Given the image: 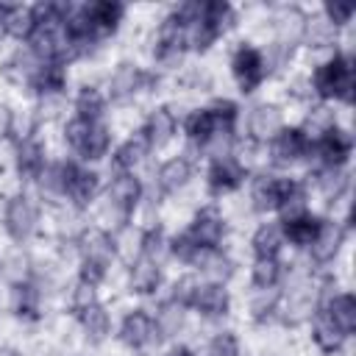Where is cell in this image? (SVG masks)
Instances as JSON below:
<instances>
[{"label": "cell", "instance_id": "obj_1", "mask_svg": "<svg viewBox=\"0 0 356 356\" xmlns=\"http://www.w3.org/2000/svg\"><path fill=\"white\" fill-rule=\"evenodd\" d=\"M314 92L325 100L339 97L345 103L353 100V64L348 56H334L331 61L320 64L314 72Z\"/></svg>", "mask_w": 356, "mask_h": 356}, {"label": "cell", "instance_id": "obj_2", "mask_svg": "<svg viewBox=\"0 0 356 356\" xmlns=\"http://www.w3.org/2000/svg\"><path fill=\"white\" fill-rule=\"evenodd\" d=\"M67 142L81 159H100L108 150V128L100 120L72 117L67 122Z\"/></svg>", "mask_w": 356, "mask_h": 356}, {"label": "cell", "instance_id": "obj_3", "mask_svg": "<svg viewBox=\"0 0 356 356\" xmlns=\"http://www.w3.org/2000/svg\"><path fill=\"white\" fill-rule=\"evenodd\" d=\"M189 47V31H186V22L172 11L161 28H159V36H156V58L161 64H178L184 50Z\"/></svg>", "mask_w": 356, "mask_h": 356}, {"label": "cell", "instance_id": "obj_4", "mask_svg": "<svg viewBox=\"0 0 356 356\" xmlns=\"http://www.w3.org/2000/svg\"><path fill=\"white\" fill-rule=\"evenodd\" d=\"M300 189L298 181L292 178H275V175H259L250 186V200L259 211H270V209H281L295 192Z\"/></svg>", "mask_w": 356, "mask_h": 356}, {"label": "cell", "instance_id": "obj_5", "mask_svg": "<svg viewBox=\"0 0 356 356\" xmlns=\"http://www.w3.org/2000/svg\"><path fill=\"white\" fill-rule=\"evenodd\" d=\"M309 156L317 159L320 170H339L348 161V156H350V136L337 131V128H328L325 134L312 139Z\"/></svg>", "mask_w": 356, "mask_h": 356}, {"label": "cell", "instance_id": "obj_6", "mask_svg": "<svg viewBox=\"0 0 356 356\" xmlns=\"http://www.w3.org/2000/svg\"><path fill=\"white\" fill-rule=\"evenodd\" d=\"M309 145H312V139L306 136V131H300V128H281L270 139V159L278 167H289V164L300 161L303 156H309Z\"/></svg>", "mask_w": 356, "mask_h": 356}, {"label": "cell", "instance_id": "obj_7", "mask_svg": "<svg viewBox=\"0 0 356 356\" xmlns=\"http://www.w3.org/2000/svg\"><path fill=\"white\" fill-rule=\"evenodd\" d=\"M6 231L11 234V239L22 242L28 239L33 231H36V222H39V211H36V203L28 197V195H14L8 203H6Z\"/></svg>", "mask_w": 356, "mask_h": 356}, {"label": "cell", "instance_id": "obj_8", "mask_svg": "<svg viewBox=\"0 0 356 356\" xmlns=\"http://www.w3.org/2000/svg\"><path fill=\"white\" fill-rule=\"evenodd\" d=\"M231 70H234V78H236L239 89L242 92H253L267 75V61L256 47L242 44L231 58Z\"/></svg>", "mask_w": 356, "mask_h": 356}, {"label": "cell", "instance_id": "obj_9", "mask_svg": "<svg viewBox=\"0 0 356 356\" xmlns=\"http://www.w3.org/2000/svg\"><path fill=\"white\" fill-rule=\"evenodd\" d=\"M64 197H70L78 206H86L97 195V175L75 161H64Z\"/></svg>", "mask_w": 356, "mask_h": 356}, {"label": "cell", "instance_id": "obj_10", "mask_svg": "<svg viewBox=\"0 0 356 356\" xmlns=\"http://www.w3.org/2000/svg\"><path fill=\"white\" fill-rule=\"evenodd\" d=\"M139 197H142L139 178L134 172H117L114 181H111V186H108V203H111V209L125 220L136 209Z\"/></svg>", "mask_w": 356, "mask_h": 356}, {"label": "cell", "instance_id": "obj_11", "mask_svg": "<svg viewBox=\"0 0 356 356\" xmlns=\"http://www.w3.org/2000/svg\"><path fill=\"white\" fill-rule=\"evenodd\" d=\"M186 231L200 248H217L222 234H225V222H222V217H220V211L214 206H206V209H200L195 214V220H192V225Z\"/></svg>", "mask_w": 356, "mask_h": 356}, {"label": "cell", "instance_id": "obj_12", "mask_svg": "<svg viewBox=\"0 0 356 356\" xmlns=\"http://www.w3.org/2000/svg\"><path fill=\"white\" fill-rule=\"evenodd\" d=\"M245 178V164L234 156H222V159H214L211 167H209V189L214 195H222V192H231L242 184Z\"/></svg>", "mask_w": 356, "mask_h": 356}, {"label": "cell", "instance_id": "obj_13", "mask_svg": "<svg viewBox=\"0 0 356 356\" xmlns=\"http://www.w3.org/2000/svg\"><path fill=\"white\" fill-rule=\"evenodd\" d=\"M120 337H122V342L131 345V348H145V345H150L159 334H156L153 317H150L145 309H134L131 314H125L122 328H120Z\"/></svg>", "mask_w": 356, "mask_h": 356}, {"label": "cell", "instance_id": "obj_14", "mask_svg": "<svg viewBox=\"0 0 356 356\" xmlns=\"http://www.w3.org/2000/svg\"><path fill=\"white\" fill-rule=\"evenodd\" d=\"M81 259L83 261H95V264H103L108 267L111 259H114V239L103 231V228H89L81 234Z\"/></svg>", "mask_w": 356, "mask_h": 356}, {"label": "cell", "instance_id": "obj_15", "mask_svg": "<svg viewBox=\"0 0 356 356\" xmlns=\"http://www.w3.org/2000/svg\"><path fill=\"white\" fill-rule=\"evenodd\" d=\"M147 81H150L147 72H142L136 64H120V67L114 70L111 81H108V95H111L114 100H125V97L136 95Z\"/></svg>", "mask_w": 356, "mask_h": 356}, {"label": "cell", "instance_id": "obj_16", "mask_svg": "<svg viewBox=\"0 0 356 356\" xmlns=\"http://www.w3.org/2000/svg\"><path fill=\"white\" fill-rule=\"evenodd\" d=\"M44 167H47V161H44L42 145L36 139H31V136L19 139V145H17V170H19V175L25 181H39Z\"/></svg>", "mask_w": 356, "mask_h": 356}, {"label": "cell", "instance_id": "obj_17", "mask_svg": "<svg viewBox=\"0 0 356 356\" xmlns=\"http://www.w3.org/2000/svg\"><path fill=\"white\" fill-rule=\"evenodd\" d=\"M139 134L145 136L147 147H164L172 139V134H175V117H172V111L170 108H156L147 117V122L142 125Z\"/></svg>", "mask_w": 356, "mask_h": 356}, {"label": "cell", "instance_id": "obj_18", "mask_svg": "<svg viewBox=\"0 0 356 356\" xmlns=\"http://www.w3.org/2000/svg\"><path fill=\"white\" fill-rule=\"evenodd\" d=\"M248 128H250V136L256 142H270L284 128L281 111L275 106H256L250 111V117H248Z\"/></svg>", "mask_w": 356, "mask_h": 356}, {"label": "cell", "instance_id": "obj_19", "mask_svg": "<svg viewBox=\"0 0 356 356\" xmlns=\"http://www.w3.org/2000/svg\"><path fill=\"white\" fill-rule=\"evenodd\" d=\"M0 28L17 39H28L36 28V8L33 6H14L0 8Z\"/></svg>", "mask_w": 356, "mask_h": 356}, {"label": "cell", "instance_id": "obj_20", "mask_svg": "<svg viewBox=\"0 0 356 356\" xmlns=\"http://www.w3.org/2000/svg\"><path fill=\"white\" fill-rule=\"evenodd\" d=\"M339 242H342V228H339L337 222L323 220L317 236H314L312 245H309L312 259H314V261H331V259L337 256V250H339Z\"/></svg>", "mask_w": 356, "mask_h": 356}, {"label": "cell", "instance_id": "obj_21", "mask_svg": "<svg viewBox=\"0 0 356 356\" xmlns=\"http://www.w3.org/2000/svg\"><path fill=\"white\" fill-rule=\"evenodd\" d=\"M192 309H197L200 314H209V317L225 314V312H228V292H225V286H222V284H214V281L200 284Z\"/></svg>", "mask_w": 356, "mask_h": 356}, {"label": "cell", "instance_id": "obj_22", "mask_svg": "<svg viewBox=\"0 0 356 356\" xmlns=\"http://www.w3.org/2000/svg\"><path fill=\"white\" fill-rule=\"evenodd\" d=\"M331 320H334V325L348 337L350 331H353V325H356V300H353V295H337V298H328V300H323V306H320Z\"/></svg>", "mask_w": 356, "mask_h": 356}, {"label": "cell", "instance_id": "obj_23", "mask_svg": "<svg viewBox=\"0 0 356 356\" xmlns=\"http://www.w3.org/2000/svg\"><path fill=\"white\" fill-rule=\"evenodd\" d=\"M320 222H323V220H317V217H312L309 211H303V214H298V217L284 220V222H281V231H284V239H289L292 245L306 248V245H312V239L317 236Z\"/></svg>", "mask_w": 356, "mask_h": 356}, {"label": "cell", "instance_id": "obj_24", "mask_svg": "<svg viewBox=\"0 0 356 356\" xmlns=\"http://www.w3.org/2000/svg\"><path fill=\"white\" fill-rule=\"evenodd\" d=\"M159 284H161V267L156 261L145 259V256H136V261L131 264V286H134V292L150 295V292L159 289Z\"/></svg>", "mask_w": 356, "mask_h": 356}, {"label": "cell", "instance_id": "obj_25", "mask_svg": "<svg viewBox=\"0 0 356 356\" xmlns=\"http://www.w3.org/2000/svg\"><path fill=\"white\" fill-rule=\"evenodd\" d=\"M189 175H192V164H189V159L175 156V159H170V161H164V164L159 167L156 181H159L161 192H178V189L189 181Z\"/></svg>", "mask_w": 356, "mask_h": 356}, {"label": "cell", "instance_id": "obj_26", "mask_svg": "<svg viewBox=\"0 0 356 356\" xmlns=\"http://www.w3.org/2000/svg\"><path fill=\"white\" fill-rule=\"evenodd\" d=\"M303 28H306V17L298 8H281L275 17V31H278V44L292 47L295 42L303 39Z\"/></svg>", "mask_w": 356, "mask_h": 356}, {"label": "cell", "instance_id": "obj_27", "mask_svg": "<svg viewBox=\"0 0 356 356\" xmlns=\"http://www.w3.org/2000/svg\"><path fill=\"white\" fill-rule=\"evenodd\" d=\"M284 242L286 239H284L281 222H264L253 234V253H256V259H275Z\"/></svg>", "mask_w": 356, "mask_h": 356}, {"label": "cell", "instance_id": "obj_28", "mask_svg": "<svg viewBox=\"0 0 356 356\" xmlns=\"http://www.w3.org/2000/svg\"><path fill=\"white\" fill-rule=\"evenodd\" d=\"M64 81H67L64 64H58V61H44V64L39 67V72L33 75L31 86H33L39 95L50 97V95H58V92L64 89Z\"/></svg>", "mask_w": 356, "mask_h": 356}, {"label": "cell", "instance_id": "obj_29", "mask_svg": "<svg viewBox=\"0 0 356 356\" xmlns=\"http://www.w3.org/2000/svg\"><path fill=\"white\" fill-rule=\"evenodd\" d=\"M147 142H145V136L142 134H136V136H131L125 145H120V150L114 153V170L117 172H131L145 156H147Z\"/></svg>", "mask_w": 356, "mask_h": 356}, {"label": "cell", "instance_id": "obj_30", "mask_svg": "<svg viewBox=\"0 0 356 356\" xmlns=\"http://www.w3.org/2000/svg\"><path fill=\"white\" fill-rule=\"evenodd\" d=\"M192 264H197L200 273L209 275L214 284H222V281L231 275V261H228L217 248H206V250H200L197 259H195Z\"/></svg>", "mask_w": 356, "mask_h": 356}, {"label": "cell", "instance_id": "obj_31", "mask_svg": "<svg viewBox=\"0 0 356 356\" xmlns=\"http://www.w3.org/2000/svg\"><path fill=\"white\" fill-rule=\"evenodd\" d=\"M342 339H345V334L334 325V320H331L323 309H317V312H314V342H317L325 353H334V350L342 345Z\"/></svg>", "mask_w": 356, "mask_h": 356}, {"label": "cell", "instance_id": "obj_32", "mask_svg": "<svg viewBox=\"0 0 356 356\" xmlns=\"http://www.w3.org/2000/svg\"><path fill=\"white\" fill-rule=\"evenodd\" d=\"M11 306H14V314H19V317H36V312H39L36 286L28 281H17L11 289Z\"/></svg>", "mask_w": 356, "mask_h": 356}, {"label": "cell", "instance_id": "obj_33", "mask_svg": "<svg viewBox=\"0 0 356 356\" xmlns=\"http://www.w3.org/2000/svg\"><path fill=\"white\" fill-rule=\"evenodd\" d=\"M78 320H81V325H83L89 339H103L108 334V312L100 303H92L89 309H83L78 314Z\"/></svg>", "mask_w": 356, "mask_h": 356}, {"label": "cell", "instance_id": "obj_34", "mask_svg": "<svg viewBox=\"0 0 356 356\" xmlns=\"http://www.w3.org/2000/svg\"><path fill=\"white\" fill-rule=\"evenodd\" d=\"M103 108H106V97L95 89V86H83L81 92H78V100H75V117H83V120H100V114H103Z\"/></svg>", "mask_w": 356, "mask_h": 356}, {"label": "cell", "instance_id": "obj_35", "mask_svg": "<svg viewBox=\"0 0 356 356\" xmlns=\"http://www.w3.org/2000/svg\"><path fill=\"white\" fill-rule=\"evenodd\" d=\"M153 323H156V334L159 337H172V334H178V328L184 323V309L170 300V303H164L159 309V314L153 317Z\"/></svg>", "mask_w": 356, "mask_h": 356}, {"label": "cell", "instance_id": "obj_36", "mask_svg": "<svg viewBox=\"0 0 356 356\" xmlns=\"http://www.w3.org/2000/svg\"><path fill=\"white\" fill-rule=\"evenodd\" d=\"M278 281H281L278 259H256V264H253V284L259 289H273Z\"/></svg>", "mask_w": 356, "mask_h": 356}, {"label": "cell", "instance_id": "obj_37", "mask_svg": "<svg viewBox=\"0 0 356 356\" xmlns=\"http://www.w3.org/2000/svg\"><path fill=\"white\" fill-rule=\"evenodd\" d=\"M197 289H200V281H197L195 275H184V278H178V281L172 284V295H170V300L178 303L181 309H186V306L195 303Z\"/></svg>", "mask_w": 356, "mask_h": 356}, {"label": "cell", "instance_id": "obj_38", "mask_svg": "<svg viewBox=\"0 0 356 356\" xmlns=\"http://www.w3.org/2000/svg\"><path fill=\"white\" fill-rule=\"evenodd\" d=\"M278 300H281V295L275 292V286H273V289H259L256 298H253V303H250L253 317H256V320L273 317V314L278 312Z\"/></svg>", "mask_w": 356, "mask_h": 356}, {"label": "cell", "instance_id": "obj_39", "mask_svg": "<svg viewBox=\"0 0 356 356\" xmlns=\"http://www.w3.org/2000/svg\"><path fill=\"white\" fill-rule=\"evenodd\" d=\"M303 39L312 42L314 47H325V44L334 39V25H331L328 19H306Z\"/></svg>", "mask_w": 356, "mask_h": 356}, {"label": "cell", "instance_id": "obj_40", "mask_svg": "<svg viewBox=\"0 0 356 356\" xmlns=\"http://www.w3.org/2000/svg\"><path fill=\"white\" fill-rule=\"evenodd\" d=\"M209 356H239V342L231 331H222L217 334L211 342H209Z\"/></svg>", "mask_w": 356, "mask_h": 356}, {"label": "cell", "instance_id": "obj_41", "mask_svg": "<svg viewBox=\"0 0 356 356\" xmlns=\"http://www.w3.org/2000/svg\"><path fill=\"white\" fill-rule=\"evenodd\" d=\"M92 303H97V295H95V286L86 284V281H78L75 289H72V309L75 314H81L83 309H89Z\"/></svg>", "mask_w": 356, "mask_h": 356}, {"label": "cell", "instance_id": "obj_42", "mask_svg": "<svg viewBox=\"0 0 356 356\" xmlns=\"http://www.w3.org/2000/svg\"><path fill=\"white\" fill-rule=\"evenodd\" d=\"M325 14H328L325 19H328V22L337 28V25H345V22L350 19V14H353V6H350V3H345V6L334 3V6H328V8H325Z\"/></svg>", "mask_w": 356, "mask_h": 356}, {"label": "cell", "instance_id": "obj_43", "mask_svg": "<svg viewBox=\"0 0 356 356\" xmlns=\"http://www.w3.org/2000/svg\"><path fill=\"white\" fill-rule=\"evenodd\" d=\"M167 356H192V350L189 348H172Z\"/></svg>", "mask_w": 356, "mask_h": 356}, {"label": "cell", "instance_id": "obj_44", "mask_svg": "<svg viewBox=\"0 0 356 356\" xmlns=\"http://www.w3.org/2000/svg\"><path fill=\"white\" fill-rule=\"evenodd\" d=\"M0 356H19L14 348H0Z\"/></svg>", "mask_w": 356, "mask_h": 356}, {"label": "cell", "instance_id": "obj_45", "mask_svg": "<svg viewBox=\"0 0 356 356\" xmlns=\"http://www.w3.org/2000/svg\"><path fill=\"white\" fill-rule=\"evenodd\" d=\"M0 275H3V261H0Z\"/></svg>", "mask_w": 356, "mask_h": 356}]
</instances>
